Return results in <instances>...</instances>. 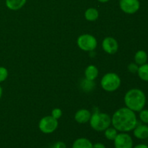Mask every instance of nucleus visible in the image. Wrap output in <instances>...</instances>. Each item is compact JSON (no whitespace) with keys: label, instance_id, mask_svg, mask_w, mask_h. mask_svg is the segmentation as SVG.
I'll use <instances>...</instances> for the list:
<instances>
[{"label":"nucleus","instance_id":"f257e3e1","mask_svg":"<svg viewBox=\"0 0 148 148\" xmlns=\"http://www.w3.org/2000/svg\"><path fill=\"white\" fill-rule=\"evenodd\" d=\"M137 119L135 112L127 107L117 110L111 117V124L118 132H129L137 125Z\"/></svg>","mask_w":148,"mask_h":148},{"label":"nucleus","instance_id":"f03ea898","mask_svg":"<svg viewBox=\"0 0 148 148\" xmlns=\"http://www.w3.org/2000/svg\"><path fill=\"white\" fill-rule=\"evenodd\" d=\"M124 100L126 107L134 112H140L143 110L147 101L145 92L138 88L129 90L124 95Z\"/></svg>","mask_w":148,"mask_h":148},{"label":"nucleus","instance_id":"7ed1b4c3","mask_svg":"<svg viewBox=\"0 0 148 148\" xmlns=\"http://www.w3.org/2000/svg\"><path fill=\"white\" fill-rule=\"evenodd\" d=\"M89 122L90 127L95 131L104 132L111 126V118L106 113L95 111L91 115Z\"/></svg>","mask_w":148,"mask_h":148},{"label":"nucleus","instance_id":"20e7f679","mask_svg":"<svg viewBox=\"0 0 148 148\" xmlns=\"http://www.w3.org/2000/svg\"><path fill=\"white\" fill-rule=\"evenodd\" d=\"M121 80L120 77L114 72H108L101 78V88L107 92H114L121 86Z\"/></svg>","mask_w":148,"mask_h":148},{"label":"nucleus","instance_id":"39448f33","mask_svg":"<svg viewBox=\"0 0 148 148\" xmlns=\"http://www.w3.org/2000/svg\"><path fill=\"white\" fill-rule=\"evenodd\" d=\"M78 47L85 51H92L98 46L97 39L90 34H82L77 40Z\"/></svg>","mask_w":148,"mask_h":148},{"label":"nucleus","instance_id":"423d86ee","mask_svg":"<svg viewBox=\"0 0 148 148\" xmlns=\"http://www.w3.org/2000/svg\"><path fill=\"white\" fill-rule=\"evenodd\" d=\"M59 122L58 120L52 117L51 116H46L43 117L39 121L38 128L43 134H51L54 132L58 128Z\"/></svg>","mask_w":148,"mask_h":148},{"label":"nucleus","instance_id":"0eeeda50","mask_svg":"<svg viewBox=\"0 0 148 148\" xmlns=\"http://www.w3.org/2000/svg\"><path fill=\"white\" fill-rule=\"evenodd\" d=\"M115 148H132L133 140L127 132H120L114 140Z\"/></svg>","mask_w":148,"mask_h":148},{"label":"nucleus","instance_id":"6e6552de","mask_svg":"<svg viewBox=\"0 0 148 148\" xmlns=\"http://www.w3.org/2000/svg\"><path fill=\"white\" fill-rule=\"evenodd\" d=\"M119 7L124 13L132 14L140 10V2L139 0H120Z\"/></svg>","mask_w":148,"mask_h":148},{"label":"nucleus","instance_id":"1a4fd4ad","mask_svg":"<svg viewBox=\"0 0 148 148\" xmlns=\"http://www.w3.org/2000/svg\"><path fill=\"white\" fill-rule=\"evenodd\" d=\"M102 48L106 53L114 54L119 49V43L113 37H106L103 40Z\"/></svg>","mask_w":148,"mask_h":148},{"label":"nucleus","instance_id":"9d476101","mask_svg":"<svg viewBox=\"0 0 148 148\" xmlns=\"http://www.w3.org/2000/svg\"><path fill=\"white\" fill-rule=\"evenodd\" d=\"M91 115H92V114L89 110L82 108V109L78 110L75 113V119L79 124H85L90 121Z\"/></svg>","mask_w":148,"mask_h":148},{"label":"nucleus","instance_id":"9b49d317","mask_svg":"<svg viewBox=\"0 0 148 148\" xmlns=\"http://www.w3.org/2000/svg\"><path fill=\"white\" fill-rule=\"evenodd\" d=\"M134 136L139 140H146L148 138V126L147 124H137L133 130Z\"/></svg>","mask_w":148,"mask_h":148},{"label":"nucleus","instance_id":"f8f14e48","mask_svg":"<svg viewBox=\"0 0 148 148\" xmlns=\"http://www.w3.org/2000/svg\"><path fill=\"white\" fill-rule=\"evenodd\" d=\"M27 0H5L6 6L10 10H19L25 4Z\"/></svg>","mask_w":148,"mask_h":148},{"label":"nucleus","instance_id":"ddd939ff","mask_svg":"<svg viewBox=\"0 0 148 148\" xmlns=\"http://www.w3.org/2000/svg\"><path fill=\"white\" fill-rule=\"evenodd\" d=\"M98 76V69L95 65H89L85 70V77L89 80L94 81Z\"/></svg>","mask_w":148,"mask_h":148},{"label":"nucleus","instance_id":"4468645a","mask_svg":"<svg viewBox=\"0 0 148 148\" xmlns=\"http://www.w3.org/2000/svg\"><path fill=\"white\" fill-rule=\"evenodd\" d=\"M92 145L93 144L88 139L80 137L74 142L72 148H92Z\"/></svg>","mask_w":148,"mask_h":148},{"label":"nucleus","instance_id":"2eb2a0df","mask_svg":"<svg viewBox=\"0 0 148 148\" xmlns=\"http://www.w3.org/2000/svg\"><path fill=\"white\" fill-rule=\"evenodd\" d=\"M147 53L143 50L138 51L136 52L135 55H134V62L139 66L147 63Z\"/></svg>","mask_w":148,"mask_h":148},{"label":"nucleus","instance_id":"dca6fc26","mask_svg":"<svg viewBox=\"0 0 148 148\" xmlns=\"http://www.w3.org/2000/svg\"><path fill=\"white\" fill-rule=\"evenodd\" d=\"M98 17H99V12L98 10L94 7L88 8L85 12V17L88 21H95L98 18Z\"/></svg>","mask_w":148,"mask_h":148},{"label":"nucleus","instance_id":"f3484780","mask_svg":"<svg viewBox=\"0 0 148 148\" xmlns=\"http://www.w3.org/2000/svg\"><path fill=\"white\" fill-rule=\"evenodd\" d=\"M137 73L140 79L145 82H148V64L146 63L139 66Z\"/></svg>","mask_w":148,"mask_h":148},{"label":"nucleus","instance_id":"a211bd4d","mask_svg":"<svg viewBox=\"0 0 148 148\" xmlns=\"http://www.w3.org/2000/svg\"><path fill=\"white\" fill-rule=\"evenodd\" d=\"M95 84L94 81L89 80L86 78L82 79L80 83L81 88L85 92H90V91L93 90V89L95 88Z\"/></svg>","mask_w":148,"mask_h":148},{"label":"nucleus","instance_id":"6ab92c4d","mask_svg":"<svg viewBox=\"0 0 148 148\" xmlns=\"http://www.w3.org/2000/svg\"><path fill=\"white\" fill-rule=\"evenodd\" d=\"M118 134V131L114 127H108L104 131V135L106 138L111 141H114Z\"/></svg>","mask_w":148,"mask_h":148},{"label":"nucleus","instance_id":"aec40b11","mask_svg":"<svg viewBox=\"0 0 148 148\" xmlns=\"http://www.w3.org/2000/svg\"><path fill=\"white\" fill-rule=\"evenodd\" d=\"M139 117H140V121L143 123L145 124H148V109H144L140 111V114H139Z\"/></svg>","mask_w":148,"mask_h":148},{"label":"nucleus","instance_id":"412c9836","mask_svg":"<svg viewBox=\"0 0 148 148\" xmlns=\"http://www.w3.org/2000/svg\"><path fill=\"white\" fill-rule=\"evenodd\" d=\"M8 77V70L4 66H0V83L4 82Z\"/></svg>","mask_w":148,"mask_h":148},{"label":"nucleus","instance_id":"4be33fe9","mask_svg":"<svg viewBox=\"0 0 148 148\" xmlns=\"http://www.w3.org/2000/svg\"><path fill=\"white\" fill-rule=\"evenodd\" d=\"M51 116L52 117H53L54 119H60L61 117L62 116V109H60V108H54V109L52 110L51 111Z\"/></svg>","mask_w":148,"mask_h":148},{"label":"nucleus","instance_id":"5701e85b","mask_svg":"<svg viewBox=\"0 0 148 148\" xmlns=\"http://www.w3.org/2000/svg\"><path fill=\"white\" fill-rule=\"evenodd\" d=\"M127 69H128L129 72H131V73H137V71H138L139 69V65L137 64L134 62V63H130V64L127 66Z\"/></svg>","mask_w":148,"mask_h":148},{"label":"nucleus","instance_id":"b1692460","mask_svg":"<svg viewBox=\"0 0 148 148\" xmlns=\"http://www.w3.org/2000/svg\"><path fill=\"white\" fill-rule=\"evenodd\" d=\"M52 148H66V145L63 142L58 141L53 145Z\"/></svg>","mask_w":148,"mask_h":148},{"label":"nucleus","instance_id":"393cba45","mask_svg":"<svg viewBox=\"0 0 148 148\" xmlns=\"http://www.w3.org/2000/svg\"><path fill=\"white\" fill-rule=\"evenodd\" d=\"M92 148H106L105 145H103L101 143H97L92 145Z\"/></svg>","mask_w":148,"mask_h":148},{"label":"nucleus","instance_id":"a878e982","mask_svg":"<svg viewBox=\"0 0 148 148\" xmlns=\"http://www.w3.org/2000/svg\"><path fill=\"white\" fill-rule=\"evenodd\" d=\"M132 148H148V146L145 144H139Z\"/></svg>","mask_w":148,"mask_h":148},{"label":"nucleus","instance_id":"bb28decb","mask_svg":"<svg viewBox=\"0 0 148 148\" xmlns=\"http://www.w3.org/2000/svg\"><path fill=\"white\" fill-rule=\"evenodd\" d=\"M98 1L101 3H106V2H108V1H110V0H98Z\"/></svg>","mask_w":148,"mask_h":148},{"label":"nucleus","instance_id":"cd10ccee","mask_svg":"<svg viewBox=\"0 0 148 148\" xmlns=\"http://www.w3.org/2000/svg\"><path fill=\"white\" fill-rule=\"evenodd\" d=\"M1 96H2V88L0 85V99H1Z\"/></svg>","mask_w":148,"mask_h":148}]
</instances>
